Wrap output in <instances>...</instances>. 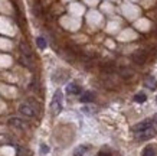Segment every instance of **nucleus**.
<instances>
[{
	"label": "nucleus",
	"mask_w": 157,
	"mask_h": 156,
	"mask_svg": "<svg viewBox=\"0 0 157 156\" xmlns=\"http://www.w3.org/2000/svg\"><path fill=\"white\" fill-rule=\"evenodd\" d=\"M20 52H22V59H23L25 65L29 70H32L33 68V55H32V49L29 48V45L25 41L20 42Z\"/></svg>",
	"instance_id": "f257e3e1"
},
{
	"label": "nucleus",
	"mask_w": 157,
	"mask_h": 156,
	"mask_svg": "<svg viewBox=\"0 0 157 156\" xmlns=\"http://www.w3.org/2000/svg\"><path fill=\"white\" fill-rule=\"evenodd\" d=\"M62 101H63V94L61 90H56L51 101V111L53 116H58L62 111Z\"/></svg>",
	"instance_id": "f03ea898"
},
{
	"label": "nucleus",
	"mask_w": 157,
	"mask_h": 156,
	"mask_svg": "<svg viewBox=\"0 0 157 156\" xmlns=\"http://www.w3.org/2000/svg\"><path fill=\"white\" fill-rule=\"evenodd\" d=\"M19 113L25 117H35L36 113H38V110H36V106L32 100H29V101H25L19 106Z\"/></svg>",
	"instance_id": "7ed1b4c3"
},
{
	"label": "nucleus",
	"mask_w": 157,
	"mask_h": 156,
	"mask_svg": "<svg viewBox=\"0 0 157 156\" xmlns=\"http://www.w3.org/2000/svg\"><path fill=\"white\" fill-rule=\"evenodd\" d=\"M154 134H157V117L153 118V124L148 129L140 133H136V139L137 140H147V139H151Z\"/></svg>",
	"instance_id": "20e7f679"
},
{
	"label": "nucleus",
	"mask_w": 157,
	"mask_h": 156,
	"mask_svg": "<svg viewBox=\"0 0 157 156\" xmlns=\"http://www.w3.org/2000/svg\"><path fill=\"white\" fill-rule=\"evenodd\" d=\"M153 124V118H147V120H143V122H140V123H137L136 126L133 127V132L134 133H140L143 132V130H146V129H148L150 126Z\"/></svg>",
	"instance_id": "39448f33"
},
{
	"label": "nucleus",
	"mask_w": 157,
	"mask_h": 156,
	"mask_svg": "<svg viewBox=\"0 0 157 156\" xmlns=\"http://www.w3.org/2000/svg\"><path fill=\"white\" fill-rule=\"evenodd\" d=\"M133 61L137 64V65H143L144 62L147 61V54L144 51H137V52H134L133 54Z\"/></svg>",
	"instance_id": "423d86ee"
},
{
	"label": "nucleus",
	"mask_w": 157,
	"mask_h": 156,
	"mask_svg": "<svg viewBox=\"0 0 157 156\" xmlns=\"http://www.w3.org/2000/svg\"><path fill=\"white\" fill-rule=\"evenodd\" d=\"M9 124L10 126H13V127H16V129H20V130H23L25 127H26V124H25V122H22L20 118H10L9 120Z\"/></svg>",
	"instance_id": "0eeeda50"
},
{
	"label": "nucleus",
	"mask_w": 157,
	"mask_h": 156,
	"mask_svg": "<svg viewBox=\"0 0 157 156\" xmlns=\"http://www.w3.org/2000/svg\"><path fill=\"white\" fill-rule=\"evenodd\" d=\"M144 85L147 87L148 90H156L157 88V80L154 77H147L146 81H144Z\"/></svg>",
	"instance_id": "6e6552de"
},
{
	"label": "nucleus",
	"mask_w": 157,
	"mask_h": 156,
	"mask_svg": "<svg viewBox=\"0 0 157 156\" xmlns=\"http://www.w3.org/2000/svg\"><path fill=\"white\" fill-rule=\"evenodd\" d=\"M67 91L68 94H81V87L78 84H68Z\"/></svg>",
	"instance_id": "1a4fd4ad"
},
{
	"label": "nucleus",
	"mask_w": 157,
	"mask_h": 156,
	"mask_svg": "<svg viewBox=\"0 0 157 156\" xmlns=\"http://www.w3.org/2000/svg\"><path fill=\"white\" fill-rule=\"evenodd\" d=\"M92 100H94V94H92L91 91H85V93L81 95V101H82V103H85V104L86 103H91Z\"/></svg>",
	"instance_id": "9d476101"
},
{
	"label": "nucleus",
	"mask_w": 157,
	"mask_h": 156,
	"mask_svg": "<svg viewBox=\"0 0 157 156\" xmlns=\"http://www.w3.org/2000/svg\"><path fill=\"white\" fill-rule=\"evenodd\" d=\"M141 156H154V147L153 146H146L141 152Z\"/></svg>",
	"instance_id": "9b49d317"
},
{
	"label": "nucleus",
	"mask_w": 157,
	"mask_h": 156,
	"mask_svg": "<svg viewBox=\"0 0 157 156\" xmlns=\"http://www.w3.org/2000/svg\"><path fill=\"white\" fill-rule=\"evenodd\" d=\"M147 100V95L144 94V93H138V94L134 95V101L136 103H144Z\"/></svg>",
	"instance_id": "f8f14e48"
},
{
	"label": "nucleus",
	"mask_w": 157,
	"mask_h": 156,
	"mask_svg": "<svg viewBox=\"0 0 157 156\" xmlns=\"http://www.w3.org/2000/svg\"><path fill=\"white\" fill-rule=\"evenodd\" d=\"M85 150H86V147H85V146H79V147H76L75 152H74V156H84Z\"/></svg>",
	"instance_id": "ddd939ff"
},
{
	"label": "nucleus",
	"mask_w": 157,
	"mask_h": 156,
	"mask_svg": "<svg viewBox=\"0 0 157 156\" xmlns=\"http://www.w3.org/2000/svg\"><path fill=\"white\" fill-rule=\"evenodd\" d=\"M36 43H38V46L40 48V49H45V48H46V41H45L42 36H39V38L36 39Z\"/></svg>",
	"instance_id": "4468645a"
},
{
	"label": "nucleus",
	"mask_w": 157,
	"mask_h": 156,
	"mask_svg": "<svg viewBox=\"0 0 157 156\" xmlns=\"http://www.w3.org/2000/svg\"><path fill=\"white\" fill-rule=\"evenodd\" d=\"M40 150H42V153L45 155V153H48L49 152V147L46 146V145H42V146H40Z\"/></svg>",
	"instance_id": "2eb2a0df"
},
{
	"label": "nucleus",
	"mask_w": 157,
	"mask_h": 156,
	"mask_svg": "<svg viewBox=\"0 0 157 156\" xmlns=\"http://www.w3.org/2000/svg\"><path fill=\"white\" fill-rule=\"evenodd\" d=\"M98 156H111V153H109L108 150H101L100 153H98Z\"/></svg>",
	"instance_id": "dca6fc26"
}]
</instances>
